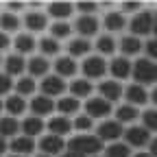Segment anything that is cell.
I'll use <instances>...</instances> for the list:
<instances>
[{"label":"cell","mask_w":157,"mask_h":157,"mask_svg":"<svg viewBox=\"0 0 157 157\" xmlns=\"http://www.w3.org/2000/svg\"><path fill=\"white\" fill-rule=\"evenodd\" d=\"M13 87V83H11V76H7L5 72H0V96L2 94H9V90Z\"/></svg>","instance_id":"60d3db41"},{"label":"cell","mask_w":157,"mask_h":157,"mask_svg":"<svg viewBox=\"0 0 157 157\" xmlns=\"http://www.w3.org/2000/svg\"><path fill=\"white\" fill-rule=\"evenodd\" d=\"M26 5L24 2H7V9L11 11V13H15V11H20V9H24Z\"/></svg>","instance_id":"f6af8a7d"},{"label":"cell","mask_w":157,"mask_h":157,"mask_svg":"<svg viewBox=\"0 0 157 157\" xmlns=\"http://www.w3.org/2000/svg\"><path fill=\"white\" fill-rule=\"evenodd\" d=\"M66 90V83H63V78H59L57 74H46L44 76V81L39 83V92H42V96H61Z\"/></svg>","instance_id":"8992f818"},{"label":"cell","mask_w":157,"mask_h":157,"mask_svg":"<svg viewBox=\"0 0 157 157\" xmlns=\"http://www.w3.org/2000/svg\"><path fill=\"white\" fill-rule=\"evenodd\" d=\"M74 9L81 11V15H94V11L98 9V2H83L81 0V2L74 5Z\"/></svg>","instance_id":"ab89813d"},{"label":"cell","mask_w":157,"mask_h":157,"mask_svg":"<svg viewBox=\"0 0 157 157\" xmlns=\"http://www.w3.org/2000/svg\"><path fill=\"white\" fill-rule=\"evenodd\" d=\"M2 107H5V105H2V101H0V111H2Z\"/></svg>","instance_id":"816d5d0a"},{"label":"cell","mask_w":157,"mask_h":157,"mask_svg":"<svg viewBox=\"0 0 157 157\" xmlns=\"http://www.w3.org/2000/svg\"><path fill=\"white\" fill-rule=\"evenodd\" d=\"M135 118H137V109L133 105H127L124 103V105H120V107L116 109V120L120 122V124L122 122H133Z\"/></svg>","instance_id":"e575fe53"},{"label":"cell","mask_w":157,"mask_h":157,"mask_svg":"<svg viewBox=\"0 0 157 157\" xmlns=\"http://www.w3.org/2000/svg\"><path fill=\"white\" fill-rule=\"evenodd\" d=\"M103 24H105V29L109 31V35L120 33V31L127 26V15H124L122 11H109V13L105 15V20H103Z\"/></svg>","instance_id":"e0dca14e"},{"label":"cell","mask_w":157,"mask_h":157,"mask_svg":"<svg viewBox=\"0 0 157 157\" xmlns=\"http://www.w3.org/2000/svg\"><path fill=\"white\" fill-rule=\"evenodd\" d=\"M37 157H50V155H44V153H42V155H37Z\"/></svg>","instance_id":"681fc988"},{"label":"cell","mask_w":157,"mask_h":157,"mask_svg":"<svg viewBox=\"0 0 157 157\" xmlns=\"http://www.w3.org/2000/svg\"><path fill=\"white\" fill-rule=\"evenodd\" d=\"M31 111H33V116H37V118L48 116V113L55 111V101H52V98H48V96H35L33 101H31Z\"/></svg>","instance_id":"44dd1931"},{"label":"cell","mask_w":157,"mask_h":157,"mask_svg":"<svg viewBox=\"0 0 157 157\" xmlns=\"http://www.w3.org/2000/svg\"><path fill=\"white\" fill-rule=\"evenodd\" d=\"M15 90H17V96H31L35 90H37V85H35V78L33 76H22L17 81V85H15Z\"/></svg>","instance_id":"d590c367"},{"label":"cell","mask_w":157,"mask_h":157,"mask_svg":"<svg viewBox=\"0 0 157 157\" xmlns=\"http://www.w3.org/2000/svg\"><path fill=\"white\" fill-rule=\"evenodd\" d=\"M76 70H78V66H76V61H74L72 57H68V55L57 57V61H55V72H57L59 78H70V76L76 74Z\"/></svg>","instance_id":"5bb4252c"},{"label":"cell","mask_w":157,"mask_h":157,"mask_svg":"<svg viewBox=\"0 0 157 157\" xmlns=\"http://www.w3.org/2000/svg\"><path fill=\"white\" fill-rule=\"evenodd\" d=\"M92 92H94V85H92V81H87V78H74L70 83V94L76 98V101L92 96Z\"/></svg>","instance_id":"4316f807"},{"label":"cell","mask_w":157,"mask_h":157,"mask_svg":"<svg viewBox=\"0 0 157 157\" xmlns=\"http://www.w3.org/2000/svg\"><path fill=\"white\" fill-rule=\"evenodd\" d=\"M122 135L127 140V146H135V148L146 146L148 140H151V133L144 127H129L127 131H122Z\"/></svg>","instance_id":"9c48e42d"},{"label":"cell","mask_w":157,"mask_h":157,"mask_svg":"<svg viewBox=\"0 0 157 157\" xmlns=\"http://www.w3.org/2000/svg\"><path fill=\"white\" fill-rule=\"evenodd\" d=\"M72 35V24L70 22H52L50 24V37L61 42V39H68Z\"/></svg>","instance_id":"836d02e7"},{"label":"cell","mask_w":157,"mask_h":157,"mask_svg":"<svg viewBox=\"0 0 157 157\" xmlns=\"http://www.w3.org/2000/svg\"><path fill=\"white\" fill-rule=\"evenodd\" d=\"M107 72L116 78V81H122V78L131 76V61L127 57H113V61L107 66Z\"/></svg>","instance_id":"7c38bea8"},{"label":"cell","mask_w":157,"mask_h":157,"mask_svg":"<svg viewBox=\"0 0 157 157\" xmlns=\"http://www.w3.org/2000/svg\"><path fill=\"white\" fill-rule=\"evenodd\" d=\"M98 92H101V98H105L107 103H116L122 98V85L113 81V78H109V81H103L101 85H98Z\"/></svg>","instance_id":"4fadbf2b"},{"label":"cell","mask_w":157,"mask_h":157,"mask_svg":"<svg viewBox=\"0 0 157 157\" xmlns=\"http://www.w3.org/2000/svg\"><path fill=\"white\" fill-rule=\"evenodd\" d=\"M94 48V44L90 42V39H85V37H74V39H70V44H68V57H72V59H76V57H87L90 55V50Z\"/></svg>","instance_id":"d6986e66"},{"label":"cell","mask_w":157,"mask_h":157,"mask_svg":"<svg viewBox=\"0 0 157 157\" xmlns=\"http://www.w3.org/2000/svg\"><path fill=\"white\" fill-rule=\"evenodd\" d=\"M122 124L118 120H103L101 124H98V133L96 137L101 142H118V137L122 135Z\"/></svg>","instance_id":"5b68a950"},{"label":"cell","mask_w":157,"mask_h":157,"mask_svg":"<svg viewBox=\"0 0 157 157\" xmlns=\"http://www.w3.org/2000/svg\"><path fill=\"white\" fill-rule=\"evenodd\" d=\"M72 26L78 31V37H85V39H90L92 35H96L98 29H101V24H98L96 15H78V17H76V22H74Z\"/></svg>","instance_id":"52a82bcc"},{"label":"cell","mask_w":157,"mask_h":157,"mask_svg":"<svg viewBox=\"0 0 157 157\" xmlns=\"http://www.w3.org/2000/svg\"><path fill=\"white\" fill-rule=\"evenodd\" d=\"M133 157H155V155H151V153H135Z\"/></svg>","instance_id":"c3c4849f"},{"label":"cell","mask_w":157,"mask_h":157,"mask_svg":"<svg viewBox=\"0 0 157 157\" xmlns=\"http://www.w3.org/2000/svg\"><path fill=\"white\" fill-rule=\"evenodd\" d=\"M20 24H22V20H20L15 13H11V11H5V13H0V31L2 33H13V31H17L20 29Z\"/></svg>","instance_id":"f546056e"},{"label":"cell","mask_w":157,"mask_h":157,"mask_svg":"<svg viewBox=\"0 0 157 157\" xmlns=\"http://www.w3.org/2000/svg\"><path fill=\"white\" fill-rule=\"evenodd\" d=\"M2 61H5V59H2V55H0V66H2Z\"/></svg>","instance_id":"f907efd6"},{"label":"cell","mask_w":157,"mask_h":157,"mask_svg":"<svg viewBox=\"0 0 157 157\" xmlns=\"http://www.w3.org/2000/svg\"><path fill=\"white\" fill-rule=\"evenodd\" d=\"M131 74L135 78L137 85H153L155 83V76H157V68H155V61L153 59H137V61L131 66Z\"/></svg>","instance_id":"7a4b0ae2"},{"label":"cell","mask_w":157,"mask_h":157,"mask_svg":"<svg viewBox=\"0 0 157 157\" xmlns=\"http://www.w3.org/2000/svg\"><path fill=\"white\" fill-rule=\"evenodd\" d=\"M2 105H5V109L9 111V116H13V118L20 116V113H24V109H26V101H24L22 96H17V94L9 96Z\"/></svg>","instance_id":"d6a6232c"},{"label":"cell","mask_w":157,"mask_h":157,"mask_svg":"<svg viewBox=\"0 0 157 157\" xmlns=\"http://www.w3.org/2000/svg\"><path fill=\"white\" fill-rule=\"evenodd\" d=\"M9 148V144H7V140H5V137H0V155H2L5 151Z\"/></svg>","instance_id":"bcb514c9"},{"label":"cell","mask_w":157,"mask_h":157,"mask_svg":"<svg viewBox=\"0 0 157 157\" xmlns=\"http://www.w3.org/2000/svg\"><path fill=\"white\" fill-rule=\"evenodd\" d=\"M81 70H83L87 81H90V78H103L107 74V61H105V57H101V55H87L83 66H81Z\"/></svg>","instance_id":"277c9868"},{"label":"cell","mask_w":157,"mask_h":157,"mask_svg":"<svg viewBox=\"0 0 157 157\" xmlns=\"http://www.w3.org/2000/svg\"><path fill=\"white\" fill-rule=\"evenodd\" d=\"M37 48H39V52H42V57L46 59V57H57L61 44H59L57 39H52V37H42L37 42Z\"/></svg>","instance_id":"4dcf8cb0"},{"label":"cell","mask_w":157,"mask_h":157,"mask_svg":"<svg viewBox=\"0 0 157 157\" xmlns=\"http://www.w3.org/2000/svg\"><path fill=\"white\" fill-rule=\"evenodd\" d=\"M92 127H94V120L87 116V113H78L74 120H72V129H76V131H81V133H87V131H92Z\"/></svg>","instance_id":"8d00e7d4"},{"label":"cell","mask_w":157,"mask_h":157,"mask_svg":"<svg viewBox=\"0 0 157 157\" xmlns=\"http://www.w3.org/2000/svg\"><path fill=\"white\" fill-rule=\"evenodd\" d=\"M2 66H5V74L7 76H20L24 70H26V59L22 57V55H9L5 61H2Z\"/></svg>","instance_id":"2e32d148"},{"label":"cell","mask_w":157,"mask_h":157,"mask_svg":"<svg viewBox=\"0 0 157 157\" xmlns=\"http://www.w3.org/2000/svg\"><path fill=\"white\" fill-rule=\"evenodd\" d=\"M72 11H74L72 2H50L48 5V13L55 17V22H68Z\"/></svg>","instance_id":"cb8c5ba5"},{"label":"cell","mask_w":157,"mask_h":157,"mask_svg":"<svg viewBox=\"0 0 157 157\" xmlns=\"http://www.w3.org/2000/svg\"><path fill=\"white\" fill-rule=\"evenodd\" d=\"M20 129H22V135L35 137V135H39L44 131V120L37 118V116H29V118H24V120L20 122Z\"/></svg>","instance_id":"484cf974"},{"label":"cell","mask_w":157,"mask_h":157,"mask_svg":"<svg viewBox=\"0 0 157 157\" xmlns=\"http://www.w3.org/2000/svg\"><path fill=\"white\" fill-rule=\"evenodd\" d=\"M68 148L85 157V155H96L103 148V142L98 140L96 135H92V133H78V135H74L68 142Z\"/></svg>","instance_id":"6da1fadb"},{"label":"cell","mask_w":157,"mask_h":157,"mask_svg":"<svg viewBox=\"0 0 157 157\" xmlns=\"http://www.w3.org/2000/svg\"><path fill=\"white\" fill-rule=\"evenodd\" d=\"M142 7V2H122V13H133V11H137V9H140Z\"/></svg>","instance_id":"7bdbcfd3"},{"label":"cell","mask_w":157,"mask_h":157,"mask_svg":"<svg viewBox=\"0 0 157 157\" xmlns=\"http://www.w3.org/2000/svg\"><path fill=\"white\" fill-rule=\"evenodd\" d=\"M78 107H81V101H76L74 96H63V98H59V103L55 105V109L61 113V116H72L78 111Z\"/></svg>","instance_id":"83f0119b"},{"label":"cell","mask_w":157,"mask_h":157,"mask_svg":"<svg viewBox=\"0 0 157 157\" xmlns=\"http://www.w3.org/2000/svg\"><path fill=\"white\" fill-rule=\"evenodd\" d=\"M13 46H15V50H17V55H31L35 48H37V42H35V37H33V33H20L13 42H11Z\"/></svg>","instance_id":"ffe728a7"},{"label":"cell","mask_w":157,"mask_h":157,"mask_svg":"<svg viewBox=\"0 0 157 157\" xmlns=\"http://www.w3.org/2000/svg\"><path fill=\"white\" fill-rule=\"evenodd\" d=\"M9 46H11V39H9V35L0 31V50H7Z\"/></svg>","instance_id":"ee69618b"},{"label":"cell","mask_w":157,"mask_h":157,"mask_svg":"<svg viewBox=\"0 0 157 157\" xmlns=\"http://www.w3.org/2000/svg\"><path fill=\"white\" fill-rule=\"evenodd\" d=\"M20 131V122L17 118L7 116V118H0V137H15V133Z\"/></svg>","instance_id":"1f68e13d"},{"label":"cell","mask_w":157,"mask_h":157,"mask_svg":"<svg viewBox=\"0 0 157 157\" xmlns=\"http://www.w3.org/2000/svg\"><path fill=\"white\" fill-rule=\"evenodd\" d=\"M9 148L13 151V155H22V157H29L33 151H35V140L33 137H26V135H15Z\"/></svg>","instance_id":"9a60e30c"},{"label":"cell","mask_w":157,"mask_h":157,"mask_svg":"<svg viewBox=\"0 0 157 157\" xmlns=\"http://www.w3.org/2000/svg\"><path fill=\"white\" fill-rule=\"evenodd\" d=\"M11 157H22V155H11Z\"/></svg>","instance_id":"f5cc1de1"},{"label":"cell","mask_w":157,"mask_h":157,"mask_svg":"<svg viewBox=\"0 0 157 157\" xmlns=\"http://www.w3.org/2000/svg\"><path fill=\"white\" fill-rule=\"evenodd\" d=\"M120 50H122V57H135V55H140L142 52V39L140 37H135V35H124L122 39H120Z\"/></svg>","instance_id":"ac0fdd59"},{"label":"cell","mask_w":157,"mask_h":157,"mask_svg":"<svg viewBox=\"0 0 157 157\" xmlns=\"http://www.w3.org/2000/svg\"><path fill=\"white\" fill-rule=\"evenodd\" d=\"M61 157H83V155H78V153H74V151H68V153H63Z\"/></svg>","instance_id":"7dc6e473"},{"label":"cell","mask_w":157,"mask_h":157,"mask_svg":"<svg viewBox=\"0 0 157 157\" xmlns=\"http://www.w3.org/2000/svg\"><path fill=\"white\" fill-rule=\"evenodd\" d=\"M127 26L131 29V35H135V37L151 35L153 29H155V13L153 11H140V13H135Z\"/></svg>","instance_id":"3957f363"},{"label":"cell","mask_w":157,"mask_h":157,"mask_svg":"<svg viewBox=\"0 0 157 157\" xmlns=\"http://www.w3.org/2000/svg\"><path fill=\"white\" fill-rule=\"evenodd\" d=\"M122 94H124V98H127V105L137 107V105H146V103H148V90H146L144 85L131 83L127 90H122Z\"/></svg>","instance_id":"8fae6325"},{"label":"cell","mask_w":157,"mask_h":157,"mask_svg":"<svg viewBox=\"0 0 157 157\" xmlns=\"http://www.w3.org/2000/svg\"><path fill=\"white\" fill-rule=\"evenodd\" d=\"M142 120H144V129H146L148 133L157 129V116H155V109H146V111L142 113Z\"/></svg>","instance_id":"f35d334b"},{"label":"cell","mask_w":157,"mask_h":157,"mask_svg":"<svg viewBox=\"0 0 157 157\" xmlns=\"http://www.w3.org/2000/svg\"><path fill=\"white\" fill-rule=\"evenodd\" d=\"M107 157H131V148L122 142H111L107 146Z\"/></svg>","instance_id":"74e56055"},{"label":"cell","mask_w":157,"mask_h":157,"mask_svg":"<svg viewBox=\"0 0 157 157\" xmlns=\"http://www.w3.org/2000/svg\"><path fill=\"white\" fill-rule=\"evenodd\" d=\"M39 148H42L44 155H61V151L66 148V142H63V137H59V135H42L39 137Z\"/></svg>","instance_id":"30bf717a"},{"label":"cell","mask_w":157,"mask_h":157,"mask_svg":"<svg viewBox=\"0 0 157 157\" xmlns=\"http://www.w3.org/2000/svg\"><path fill=\"white\" fill-rule=\"evenodd\" d=\"M142 48H144V50H146V55H148L146 59H153V61H155V55H157V46H155V39H148V42H146V44H144Z\"/></svg>","instance_id":"b9f144b4"},{"label":"cell","mask_w":157,"mask_h":157,"mask_svg":"<svg viewBox=\"0 0 157 157\" xmlns=\"http://www.w3.org/2000/svg\"><path fill=\"white\" fill-rule=\"evenodd\" d=\"M24 26H26L29 31H33V33L44 31V29L48 26V17H46V13H42V11H29V13L24 15Z\"/></svg>","instance_id":"7402d4cb"},{"label":"cell","mask_w":157,"mask_h":157,"mask_svg":"<svg viewBox=\"0 0 157 157\" xmlns=\"http://www.w3.org/2000/svg\"><path fill=\"white\" fill-rule=\"evenodd\" d=\"M26 70H29V76H33V78L35 76H46L48 70H50V63L42 55H37V57H31L26 61Z\"/></svg>","instance_id":"d4e9b609"},{"label":"cell","mask_w":157,"mask_h":157,"mask_svg":"<svg viewBox=\"0 0 157 157\" xmlns=\"http://www.w3.org/2000/svg\"><path fill=\"white\" fill-rule=\"evenodd\" d=\"M94 157H98V155H94Z\"/></svg>","instance_id":"db71d44e"},{"label":"cell","mask_w":157,"mask_h":157,"mask_svg":"<svg viewBox=\"0 0 157 157\" xmlns=\"http://www.w3.org/2000/svg\"><path fill=\"white\" fill-rule=\"evenodd\" d=\"M48 131H50L52 135L63 137V135H68V133L72 131V120H70V118H66V116H55V118H50V120H48Z\"/></svg>","instance_id":"603a6c76"},{"label":"cell","mask_w":157,"mask_h":157,"mask_svg":"<svg viewBox=\"0 0 157 157\" xmlns=\"http://www.w3.org/2000/svg\"><path fill=\"white\" fill-rule=\"evenodd\" d=\"M96 50H98V55H101V57H105V55H113L116 52V48H118V42H116V39H113V35H101V37H98L96 39Z\"/></svg>","instance_id":"f1b7e54d"},{"label":"cell","mask_w":157,"mask_h":157,"mask_svg":"<svg viewBox=\"0 0 157 157\" xmlns=\"http://www.w3.org/2000/svg\"><path fill=\"white\" fill-rule=\"evenodd\" d=\"M85 111H87V116L92 120H96V118H107L111 113V103H107L101 96H94L85 103Z\"/></svg>","instance_id":"ba28073f"}]
</instances>
